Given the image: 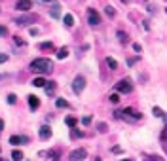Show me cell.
Returning a JSON list of instances; mask_svg holds the SVG:
<instances>
[{"mask_svg": "<svg viewBox=\"0 0 167 161\" xmlns=\"http://www.w3.org/2000/svg\"><path fill=\"white\" fill-rule=\"evenodd\" d=\"M30 70L38 72V74H50L53 70V63H51V59H44V57L34 59L30 63Z\"/></svg>", "mask_w": 167, "mask_h": 161, "instance_id": "1", "label": "cell"}, {"mask_svg": "<svg viewBox=\"0 0 167 161\" xmlns=\"http://www.w3.org/2000/svg\"><path fill=\"white\" fill-rule=\"evenodd\" d=\"M84 87H85V78H84V76H76L74 82H72V91H74L76 95H80V93L84 91Z\"/></svg>", "mask_w": 167, "mask_h": 161, "instance_id": "2", "label": "cell"}, {"mask_svg": "<svg viewBox=\"0 0 167 161\" xmlns=\"http://www.w3.org/2000/svg\"><path fill=\"white\" fill-rule=\"evenodd\" d=\"M85 157H87L85 148H76V150H72L70 155H69L70 161H82V159H85Z\"/></svg>", "mask_w": 167, "mask_h": 161, "instance_id": "3", "label": "cell"}, {"mask_svg": "<svg viewBox=\"0 0 167 161\" xmlns=\"http://www.w3.org/2000/svg\"><path fill=\"white\" fill-rule=\"evenodd\" d=\"M87 21H89L91 27H97L99 23H101V15H99L93 8H89V10H87Z\"/></svg>", "mask_w": 167, "mask_h": 161, "instance_id": "4", "label": "cell"}, {"mask_svg": "<svg viewBox=\"0 0 167 161\" xmlns=\"http://www.w3.org/2000/svg\"><path fill=\"white\" fill-rule=\"evenodd\" d=\"M131 89H133V85L129 80H120L116 83V91H120V93H131Z\"/></svg>", "mask_w": 167, "mask_h": 161, "instance_id": "5", "label": "cell"}, {"mask_svg": "<svg viewBox=\"0 0 167 161\" xmlns=\"http://www.w3.org/2000/svg\"><path fill=\"white\" fill-rule=\"evenodd\" d=\"M15 8L19 10V12H29V10L32 8V2H30V0H17Z\"/></svg>", "mask_w": 167, "mask_h": 161, "instance_id": "6", "label": "cell"}, {"mask_svg": "<svg viewBox=\"0 0 167 161\" xmlns=\"http://www.w3.org/2000/svg\"><path fill=\"white\" fill-rule=\"evenodd\" d=\"M27 99H29V108H30V110H36L38 106H40V101H38V97H34V95H29Z\"/></svg>", "mask_w": 167, "mask_h": 161, "instance_id": "7", "label": "cell"}, {"mask_svg": "<svg viewBox=\"0 0 167 161\" xmlns=\"http://www.w3.org/2000/svg\"><path fill=\"white\" fill-rule=\"evenodd\" d=\"M50 136H51V129L48 125H42L40 127V138H42V140H48Z\"/></svg>", "mask_w": 167, "mask_h": 161, "instance_id": "8", "label": "cell"}, {"mask_svg": "<svg viewBox=\"0 0 167 161\" xmlns=\"http://www.w3.org/2000/svg\"><path fill=\"white\" fill-rule=\"evenodd\" d=\"M23 142H27V136H19V135L10 136V144H14V146H19V144H23Z\"/></svg>", "mask_w": 167, "mask_h": 161, "instance_id": "9", "label": "cell"}, {"mask_svg": "<svg viewBox=\"0 0 167 161\" xmlns=\"http://www.w3.org/2000/svg\"><path fill=\"white\" fill-rule=\"evenodd\" d=\"M32 21H34V17H32V15H27V17H19L15 23H17V25H29V23H32Z\"/></svg>", "mask_w": 167, "mask_h": 161, "instance_id": "10", "label": "cell"}, {"mask_svg": "<svg viewBox=\"0 0 167 161\" xmlns=\"http://www.w3.org/2000/svg\"><path fill=\"white\" fill-rule=\"evenodd\" d=\"M63 21H65V27H69V29H72V27H74V17H72L70 13H66Z\"/></svg>", "mask_w": 167, "mask_h": 161, "instance_id": "11", "label": "cell"}, {"mask_svg": "<svg viewBox=\"0 0 167 161\" xmlns=\"http://www.w3.org/2000/svg\"><path fill=\"white\" fill-rule=\"evenodd\" d=\"M32 85H34V87H44V85H46V80H44L42 76H38V78L32 80Z\"/></svg>", "mask_w": 167, "mask_h": 161, "instance_id": "12", "label": "cell"}, {"mask_svg": "<svg viewBox=\"0 0 167 161\" xmlns=\"http://www.w3.org/2000/svg\"><path fill=\"white\" fill-rule=\"evenodd\" d=\"M38 48H40V49H44V51H53V49H55L51 42H42V44H40Z\"/></svg>", "mask_w": 167, "mask_h": 161, "instance_id": "13", "label": "cell"}, {"mask_svg": "<svg viewBox=\"0 0 167 161\" xmlns=\"http://www.w3.org/2000/svg\"><path fill=\"white\" fill-rule=\"evenodd\" d=\"M59 15H61V6H59V4H55V6L51 8V17H53V19H57Z\"/></svg>", "mask_w": 167, "mask_h": 161, "instance_id": "14", "label": "cell"}, {"mask_svg": "<svg viewBox=\"0 0 167 161\" xmlns=\"http://www.w3.org/2000/svg\"><path fill=\"white\" fill-rule=\"evenodd\" d=\"M106 64H108L110 70H116V68H118V63H116V59H112V57H106Z\"/></svg>", "mask_w": 167, "mask_h": 161, "instance_id": "15", "label": "cell"}, {"mask_svg": "<svg viewBox=\"0 0 167 161\" xmlns=\"http://www.w3.org/2000/svg\"><path fill=\"white\" fill-rule=\"evenodd\" d=\"M118 40L121 42V44H127V42H129V38H127V34L124 30H118Z\"/></svg>", "mask_w": 167, "mask_h": 161, "instance_id": "16", "label": "cell"}, {"mask_svg": "<svg viewBox=\"0 0 167 161\" xmlns=\"http://www.w3.org/2000/svg\"><path fill=\"white\" fill-rule=\"evenodd\" d=\"M66 55H69V48H61L57 51V59H66Z\"/></svg>", "mask_w": 167, "mask_h": 161, "instance_id": "17", "label": "cell"}, {"mask_svg": "<svg viewBox=\"0 0 167 161\" xmlns=\"http://www.w3.org/2000/svg\"><path fill=\"white\" fill-rule=\"evenodd\" d=\"M50 85H44V87H46V93L48 95H53L55 93V82H48Z\"/></svg>", "mask_w": 167, "mask_h": 161, "instance_id": "18", "label": "cell"}, {"mask_svg": "<svg viewBox=\"0 0 167 161\" xmlns=\"http://www.w3.org/2000/svg\"><path fill=\"white\" fill-rule=\"evenodd\" d=\"M12 159H15V161L23 159V152H21V150H14V152H12Z\"/></svg>", "mask_w": 167, "mask_h": 161, "instance_id": "19", "label": "cell"}, {"mask_svg": "<svg viewBox=\"0 0 167 161\" xmlns=\"http://www.w3.org/2000/svg\"><path fill=\"white\" fill-rule=\"evenodd\" d=\"M152 114H154L156 117H165L163 110H161V108H158V106H154V110H152Z\"/></svg>", "mask_w": 167, "mask_h": 161, "instance_id": "20", "label": "cell"}, {"mask_svg": "<svg viewBox=\"0 0 167 161\" xmlns=\"http://www.w3.org/2000/svg\"><path fill=\"white\" fill-rule=\"evenodd\" d=\"M55 104H57V108H66V106H69V102H66L65 99H57Z\"/></svg>", "mask_w": 167, "mask_h": 161, "instance_id": "21", "label": "cell"}, {"mask_svg": "<svg viewBox=\"0 0 167 161\" xmlns=\"http://www.w3.org/2000/svg\"><path fill=\"white\" fill-rule=\"evenodd\" d=\"M40 155H46V157H53V159H59V154H57V152H42Z\"/></svg>", "mask_w": 167, "mask_h": 161, "instance_id": "22", "label": "cell"}, {"mask_svg": "<svg viewBox=\"0 0 167 161\" xmlns=\"http://www.w3.org/2000/svg\"><path fill=\"white\" fill-rule=\"evenodd\" d=\"M110 102L118 104V102H120V95H118V93H112V95H110Z\"/></svg>", "mask_w": 167, "mask_h": 161, "instance_id": "23", "label": "cell"}, {"mask_svg": "<svg viewBox=\"0 0 167 161\" xmlns=\"http://www.w3.org/2000/svg\"><path fill=\"white\" fill-rule=\"evenodd\" d=\"M65 121H66V125H69V127H76V123H78V121H76V117H66Z\"/></svg>", "mask_w": 167, "mask_h": 161, "instance_id": "24", "label": "cell"}, {"mask_svg": "<svg viewBox=\"0 0 167 161\" xmlns=\"http://www.w3.org/2000/svg\"><path fill=\"white\" fill-rule=\"evenodd\" d=\"M70 136H72V138H80V136H82V131H78V129H74V127H72Z\"/></svg>", "mask_w": 167, "mask_h": 161, "instance_id": "25", "label": "cell"}, {"mask_svg": "<svg viewBox=\"0 0 167 161\" xmlns=\"http://www.w3.org/2000/svg\"><path fill=\"white\" fill-rule=\"evenodd\" d=\"M8 102H10V104H15V102H17V97H15L14 93H10V95H8Z\"/></svg>", "mask_w": 167, "mask_h": 161, "instance_id": "26", "label": "cell"}, {"mask_svg": "<svg viewBox=\"0 0 167 161\" xmlns=\"http://www.w3.org/2000/svg\"><path fill=\"white\" fill-rule=\"evenodd\" d=\"M82 123H84V125H89V123H91V116H85V117H82Z\"/></svg>", "mask_w": 167, "mask_h": 161, "instance_id": "27", "label": "cell"}, {"mask_svg": "<svg viewBox=\"0 0 167 161\" xmlns=\"http://www.w3.org/2000/svg\"><path fill=\"white\" fill-rule=\"evenodd\" d=\"M146 161H161V157H158V155H148Z\"/></svg>", "mask_w": 167, "mask_h": 161, "instance_id": "28", "label": "cell"}, {"mask_svg": "<svg viewBox=\"0 0 167 161\" xmlns=\"http://www.w3.org/2000/svg\"><path fill=\"white\" fill-rule=\"evenodd\" d=\"M105 12H106V15H108V17H112V15H114V10H112V8H110V6H108V8L105 10Z\"/></svg>", "mask_w": 167, "mask_h": 161, "instance_id": "29", "label": "cell"}, {"mask_svg": "<svg viewBox=\"0 0 167 161\" xmlns=\"http://www.w3.org/2000/svg\"><path fill=\"white\" fill-rule=\"evenodd\" d=\"M6 34H8V29L0 25V36H6Z\"/></svg>", "mask_w": 167, "mask_h": 161, "instance_id": "30", "label": "cell"}, {"mask_svg": "<svg viewBox=\"0 0 167 161\" xmlns=\"http://www.w3.org/2000/svg\"><path fill=\"white\" fill-rule=\"evenodd\" d=\"M6 61H8V55H6V53H0V64L6 63Z\"/></svg>", "mask_w": 167, "mask_h": 161, "instance_id": "31", "label": "cell"}, {"mask_svg": "<svg viewBox=\"0 0 167 161\" xmlns=\"http://www.w3.org/2000/svg\"><path fill=\"white\" fill-rule=\"evenodd\" d=\"M15 44H17V46H25V40H21L19 36H15Z\"/></svg>", "mask_w": 167, "mask_h": 161, "instance_id": "32", "label": "cell"}, {"mask_svg": "<svg viewBox=\"0 0 167 161\" xmlns=\"http://www.w3.org/2000/svg\"><path fill=\"white\" fill-rule=\"evenodd\" d=\"M30 34H32V36H36V34H38V29H34V27H30Z\"/></svg>", "mask_w": 167, "mask_h": 161, "instance_id": "33", "label": "cell"}, {"mask_svg": "<svg viewBox=\"0 0 167 161\" xmlns=\"http://www.w3.org/2000/svg\"><path fill=\"white\" fill-rule=\"evenodd\" d=\"M133 49H135V51H141L142 48H141V44H133Z\"/></svg>", "mask_w": 167, "mask_h": 161, "instance_id": "34", "label": "cell"}, {"mask_svg": "<svg viewBox=\"0 0 167 161\" xmlns=\"http://www.w3.org/2000/svg\"><path fill=\"white\" fill-rule=\"evenodd\" d=\"M0 131H4V120H0Z\"/></svg>", "mask_w": 167, "mask_h": 161, "instance_id": "35", "label": "cell"}, {"mask_svg": "<svg viewBox=\"0 0 167 161\" xmlns=\"http://www.w3.org/2000/svg\"><path fill=\"white\" fill-rule=\"evenodd\" d=\"M121 161H131V159H121Z\"/></svg>", "mask_w": 167, "mask_h": 161, "instance_id": "36", "label": "cell"}, {"mask_svg": "<svg viewBox=\"0 0 167 161\" xmlns=\"http://www.w3.org/2000/svg\"><path fill=\"white\" fill-rule=\"evenodd\" d=\"M121 2H129V0H121Z\"/></svg>", "mask_w": 167, "mask_h": 161, "instance_id": "37", "label": "cell"}, {"mask_svg": "<svg viewBox=\"0 0 167 161\" xmlns=\"http://www.w3.org/2000/svg\"><path fill=\"white\" fill-rule=\"evenodd\" d=\"M46 2H51V0H46Z\"/></svg>", "mask_w": 167, "mask_h": 161, "instance_id": "38", "label": "cell"}, {"mask_svg": "<svg viewBox=\"0 0 167 161\" xmlns=\"http://www.w3.org/2000/svg\"><path fill=\"white\" fill-rule=\"evenodd\" d=\"M0 161H4V159H2V157H0Z\"/></svg>", "mask_w": 167, "mask_h": 161, "instance_id": "39", "label": "cell"}]
</instances>
